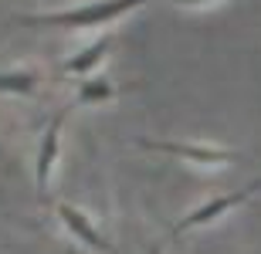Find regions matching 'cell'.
I'll list each match as a JSON object with an SVG mask.
<instances>
[{
  "mask_svg": "<svg viewBox=\"0 0 261 254\" xmlns=\"http://www.w3.org/2000/svg\"><path fill=\"white\" fill-rule=\"evenodd\" d=\"M149 0H88L82 7L71 10H55V14H24L17 17L20 24H31V27H98V24H109V20L122 17L129 10L143 7Z\"/></svg>",
  "mask_w": 261,
  "mask_h": 254,
  "instance_id": "cell-1",
  "label": "cell"
},
{
  "mask_svg": "<svg viewBox=\"0 0 261 254\" xmlns=\"http://www.w3.org/2000/svg\"><path fill=\"white\" fill-rule=\"evenodd\" d=\"M261 190V180H254L251 186H244V190H238V193H227V196H214V200H207L203 207H197L194 214H187L180 224H173V231H170V237H180L184 231H190V227H203V224H211V220H217L221 214H227L231 207L244 204V200H251L254 193Z\"/></svg>",
  "mask_w": 261,
  "mask_h": 254,
  "instance_id": "cell-2",
  "label": "cell"
},
{
  "mask_svg": "<svg viewBox=\"0 0 261 254\" xmlns=\"http://www.w3.org/2000/svg\"><path fill=\"white\" fill-rule=\"evenodd\" d=\"M65 119H68V108H61L58 116L48 122L44 136H41L38 166H34V173H38V193H41V200L48 196V176H51V166H55V159H58V143H61V126H65Z\"/></svg>",
  "mask_w": 261,
  "mask_h": 254,
  "instance_id": "cell-3",
  "label": "cell"
},
{
  "mask_svg": "<svg viewBox=\"0 0 261 254\" xmlns=\"http://www.w3.org/2000/svg\"><path fill=\"white\" fill-rule=\"evenodd\" d=\"M55 210H58V217H61V224L68 227V231H71V237H78V241H82V244H88L92 247V251H102V254H112L116 251V247L109 244V237H102L95 231V224H92V220H88L85 214H82V210H78V207H71V204H65V200H58V204H55Z\"/></svg>",
  "mask_w": 261,
  "mask_h": 254,
  "instance_id": "cell-4",
  "label": "cell"
},
{
  "mask_svg": "<svg viewBox=\"0 0 261 254\" xmlns=\"http://www.w3.org/2000/svg\"><path fill=\"white\" fill-rule=\"evenodd\" d=\"M139 146L146 149H160V153H173V156H184V159H194V163H234L238 153L231 149H217V146H187V143H160V139H139Z\"/></svg>",
  "mask_w": 261,
  "mask_h": 254,
  "instance_id": "cell-5",
  "label": "cell"
},
{
  "mask_svg": "<svg viewBox=\"0 0 261 254\" xmlns=\"http://www.w3.org/2000/svg\"><path fill=\"white\" fill-rule=\"evenodd\" d=\"M109 44H112V38H98L92 48H85L82 54H75V58H68V61H65V71H71V75H88L95 65H102Z\"/></svg>",
  "mask_w": 261,
  "mask_h": 254,
  "instance_id": "cell-6",
  "label": "cell"
},
{
  "mask_svg": "<svg viewBox=\"0 0 261 254\" xmlns=\"http://www.w3.org/2000/svg\"><path fill=\"white\" fill-rule=\"evenodd\" d=\"M38 88V78L31 71H14V75H0V92H17V95H31Z\"/></svg>",
  "mask_w": 261,
  "mask_h": 254,
  "instance_id": "cell-7",
  "label": "cell"
},
{
  "mask_svg": "<svg viewBox=\"0 0 261 254\" xmlns=\"http://www.w3.org/2000/svg\"><path fill=\"white\" fill-rule=\"evenodd\" d=\"M116 95V88L109 85V81H85L82 85V92H78V102H106V98H112Z\"/></svg>",
  "mask_w": 261,
  "mask_h": 254,
  "instance_id": "cell-8",
  "label": "cell"
},
{
  "mask_svg": "<svg viewBox=\"0 0 261 254\" xmlns=\"http://www.w3.org/2000/svg\"><path fill=\"white\" fill-rule=\"evenodd\" d=\"M173 4H184V7H190V4H211V0H173Z\"/></svg>",
  "mask_w": 261,
  "mask_h": 254,
  "instance_id": "cell-9",
  "label": "cell"
},
{
  "mask_svg": "<svg viewBox=\"0 0 261 254\" xmlns=\"http://www.w3.org/2000/svg\"><path fill=\"white\" fill-rule=\"evenodd\" d=\"M68 254H75V251H68Z\"/></svg>",
  "mask_w": 261,
  "mask_h": 254,
  "instance_id": "cell-10",
  "label": "cell"
}]
</instances>
